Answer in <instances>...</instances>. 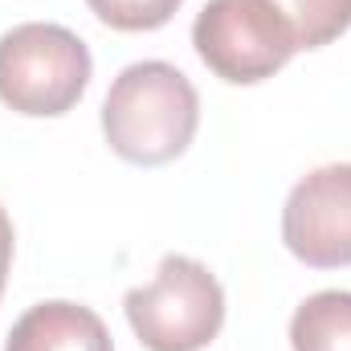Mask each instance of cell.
<instances>
[{
	"instance_id": "obj_1",
	"label": "cell",
	"mask_w": 351,
	"mask_h": 351,
	"mask_svg": "<svg viewBox=\"0 0 351 351\" xmlns=\"http://www.w3.org/2000/svg\"><path fill=\"white\" fill-rule=\"evenodd\" d=\"M200 123V98L192 82L168 62L127 66L102 102V131L114 156L156 168L176 160Z\"/></svg>"
},
{
	"instance_id": "obj_2",
	"label": "cell",
	"mask_w": 351,
	"mask_h": 351,
	"mask_svg": "<svg viewBox=\"0 0 351 351\" xmlns=\"http://www.w3.org/2000/svg\"><path fill=\"white\" fill-rule=\"evenodd\" d=\"M90 82V49L78 33L45 21L0 37V102L21 114H66Z\"/></svg>"
},
{
	"instance_id": "obj_3",
	"label": "cell",
	"mask_w": 351,
	"mask_h": 351,
	"mask_svg": "<svg viewBox=\"0 0 351 351\" xmlns=\"http://www.w3.org/2000/svg\"><path fill=\"white\" fill-rule=\"evenodd\" d=\"M127 319L147 351H200L225 323L221 282L192 258H164L147 286L127 294Z\"/></svg>"
},
{
	"instance_id": "obj_4",
	"label": "cell",
	"mask_w": 351,
	"mask_h": 351,
	"mask_svg": "<svg viewBox=\"0 0 351 351\" xmlns=\"http://www.w3.org/2000/svg\"><path fill=\"white\" fill-rule=\"evenodd\" d=\"M192 45L217 78L237 86L274 78L298 53L294 33L269 0H208L192 25Z\"/></svg>"
},
{
	"instance_id": "obj_5",
	"label": "cell",
	"mask_w": 351,
	"mask_h": 351,
	"mask_svg": "<svg viewBox=\"0 0 351 351\" xmlns=\"http://www.w3.org/2000/svg\"><path fill=\"white\" fill-rule=\"evenodd\" d=\"M282 241L315 269L351 265V164H327L290 188Z\"/></svg>"
},
{
	"instance_id": "obj_6",
	"label": "cell",
	"mask_w": 351,
	"mask_h": 351,
	"mask_svg": "<svg viewBox=\"0 0 351 351\" xmlns=\"http://www.w3.org/2000/svg\"><path fill=\"white\" fill-rule=\"evenodd\" d=\"M4 351H110V335L90 306L37 302L16 319Z\"/></svg>"
},
{
	"instance_id": "obj_7",
	"label": "cell",
	"mask_w": 351,
	"mask_h": 351,
	"mask_svg": "<svg viewBox=\"0 0 351 351\" xmlns=\"http://www.w3.org/2000/svg\"><path fill=\"white\" fill-rule=\"evenodd\" d=\"M294 351H351V290L311 294L290 319Z\"/></svg>"
},
{
	"instance_id": "obj_8",
	"label": "cell",
	"mask_w": 351,
	"mask_h": 351,
	"mask_svg": "<svg viewBox=\"0 0 351 351\" xmlns=\"http://www.w3.org/2000/svg\"><path fill=\"white\" fill-rule=\"evenodd\" d=\"M269 4L294 33L298 49H319L339 33H348L351 25V0H269Z\"/></svg>"
},
{
	"instance_id": "obj_9",
	"label": "cell",
	"mask_w": 351,
	"mask_h": 351,
	"mask_svg": "<svg viewBox=\"0 0 351 351\" xmlns=\"http://www.w3.org/2000/svg\"><path fill=\"white\" fill-rule=\"evenodd\" d=\"M90 12L110 25V29H123V33H147V29H160L176 16V8L184 0H86Z\"/></svg>"
},
{
	"instance_id": "obj_10",
	"label": "cell",
	"mask_w": 351,
	"mask_h": 351,
	"mask_svg": "<svg viewBox=\"0 0 351 351\" xmlns=\"http://www.w3.org/2000/svg\"><path fill=\"white\" fill-rule=\"evenodd\" d=\"M8 265H12V221H8V213L0 208V290H4Z\"/></svg>"
}]
</instances>
